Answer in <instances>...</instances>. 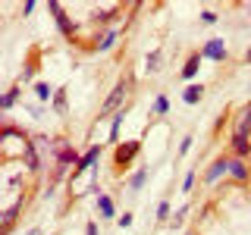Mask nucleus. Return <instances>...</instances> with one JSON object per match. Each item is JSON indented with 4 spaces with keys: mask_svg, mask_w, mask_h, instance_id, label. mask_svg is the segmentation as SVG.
<instances>
[{
    "mask_svg": "<svg viewBox=\"0 0 251 235\" xmlns=\"http://www.w3.org/2000/svg\"><path fill=\"white\" fill-rule=\"evenodd\" d=\"M53 113L57 116H66V110H69V97H66V88H57V94H53Z\"/></svg>",
    "mask_w": 251,
    "mask_h": 235,
    "instance_id": "obj_19",
    "label": "nucleus"
},
{
    "mask_svg": "<svg viewBox=\"0 0 251 235\" xmlns=\"http://www.w3.org/2000/svg\"><path fill=\"white\" fill-rule=\"evenodd\" d=\"M19 94H22V85H13L10 91H3V97H0V110H13L16 104H19Z\"/></svg>",
    "mask_w": 251,
    "mask_h": 235,
    "instance_id": "obj_17",
    "label": "nucleus"
},
{
    "mask_svg": "<svg viewBox=\"0 0 251 235\" xmlns=\"http://www.w3.org/2000/svg\"><path fill=\"white\" fill-rule=\"evenodd\" d=\"M157 219H160V223H170V201L157 204Z\"/></svg>",
    "mask_w": 251,
    "mask_h": 235,
    "instance_id": "obj_26",
    "label": "nucleus"
},
{
    "mask_svg": "<svg viewBox=\"0 0 251 235\" xmlns=\"http://www.w3.org/2000/svg\"><path fill=\"white\" fill-rule=\"evenodd\" d=\"M195 179H198V172H195V169H188V172H185V179H182V191H185V194L195 188Z\"/></svg>",
    "mask_w": 251,
    "mask_h": 235,
    "instance_id": "obj_29",
    "label": "nucleus"
},
{
    "mask_svg": "<svg viewBox=\"0 0 251 235\" xmlns=\"http://www.w3.org/2000/svg\"><path fill=\"white\" fill-rule=\"evenodd\" d=\"M141 151V141H123V144H116V151H113V166L116 169H126L132 160L138 157Z\"/></svg>",
    "mask_w": 251,
    "mask_h": 235,
    "instance_id": "obj_5",
    "label": "nucleus"
},
{
    "mask_svg": "<svg viewBox=\"0 0 251 235\" xmlns=\"http://www.w3.org/2000/svg\"><path fill=\"white\" fill-rule=\"evenodd\" d=\"M229 179H232V182H239V185L251 182V166H248V160H235V157H229Z\"/></svg>",
    "mask_w": 251,
    "mask_h": 235,
    "instance_id": "obj_10",
    "label": "nucleus"
},
{
    "mask_svg": "<svg viewBox=\"0 0 251 235\" xmlns=\"http://www.w3.org/2000/svg\"><path fill=\"white\" fill-rule=\"evenodd\" d=\"M223 176H229V154L217 157V160L210 163L207 172H204V182H207V185H214V182H220Z\"/></svg>",
    "mask_w": 251,
    "mask_h": 235,
    "instance_id": "obj_8",
    "label": "nucleus"
},
{
    "mask_svg": "<svg viewBox=\"0 0 251 235\" xmlns=\"http://www.w3.org/2000/svg\"><path fill=\"white\" fill-rule=\"evenodd\" d=\"M160 60H163V50L154 47V50L145 57V72H157V69H160Z\"/></svg>",
    "mask_w": 251,
    "mask_h": 235,
    "instance_id": "obj_22",
    "label": "nucleus"
},
{
    "mask_svg": "<svg viewBox=\"0 0 251 235\" xmlns=\"http://www.w3.org/2000/svg\"><path fill=\"white\" fill-rule=\"evenodd\" d=\"M198 19L204 22V25H217V22H220V16H217L214 10H201V16H198Z\"/></svg>",
    "mask_w": 251,
    "mask_h": 235,
    "instance_id": "obj_27",
    "label": "nucleus"
},
{
    "mask_svg": "<svg viewBox=\"0 0 251 235\" xmlns=\"http://www.w3.org/2000/svg\"><path fill=\"white\" fill-rule=\"evenodd\" d=\"M53 94H57V88L47 82H35V97L41 100V104H47V100H53Z\"/></svg>",
    "mask_w": 251,
    "mask_h": 235,
    "instance_id": "obj_21",
    "label": "nucleus"
},
{
    "mask_svg": "<svg viewBox=\"0 0 251 235\" xmlns=\"http://www.w3.org/2000/svg\"><path fill=\"white\" fill-rule=\"evenodd\" d=\"M245 63H251V47H248V50H245Z\"/></svg>",
    "mask_w": 251,
    "mask_h": 235,
    "instance_id": "obj_36",
    "label": "nucleus"
},
{
    "mask_svg": "<svg viewBox=\"0 0 251 235\" xmlns=\"http://www.w3.org/2000/svg\"><path fill=\"white\" fill-rule=\"evenodd\" d=\"M116 38H120V31H116V28H107L104 35H100L98 41H94V50H98V53H107L110 47L116 44Z\"/></svg>",
    "mask_w": 251,
    "mask_h": 235,
    "instance_id": "obj_16",
    "label": "nucleus"
},
{
    "mask_svg": "<svg viewBox=\"0 0 251 235\" xmlns=\"http://www.w3.org/2000/svg\"><path fill=\"white\" fill-rule=\"evenodd\" d=\"M98 157H100V144H91L88 151L82 154V160L75 163V169H73V179H69V188H73V182H75L78 176H82V172H88V169L94 166V163H98Z\"/></svg>",
    "mask_w": 251,
    "mask_h": 235,
    "instance_id": "obj_7",
    "label": "nucleus"
},
{
    "mask_svg": "<svg viewBox=\"0 0 251 235\" xmlns=\"http://www.w3.org/2000/svg\"><path fill=\"white\" fill-rule=\"evenodd\" d=\"M248 94H251V85H248Z\"/></svg>",
    "mask_w": 251,
    "mask_h": 235,
    "instance_id": "obj_37",
    "label": "nucleus"
},
{
    "mask_svg": "<svg viewBox=\"0 0 251 235\" xmlns=\"http://www.w3.org/2000/svg\"><path fill=\"white\" fill-rule=\"evenodd\" d=\"M148 179H151V169H138L135 176L129 179V191H141V188H145V182Z\"/></svg>",
    "mask_w": 251,
    "mask_h": 235,
    "instance_id": "obj_24",
    "label": "nucleus"
},
{
    "mask_svg": "<svg viewBox=\"0 0 251 235\" xmlns=\"http://www.w3.org/2000/svg\"><path fill=\"white\" fill-rule=\"evenodd\" d=\"M201 53H192V57H188L185 60V66H182V72H179V75H182V78H195V75H198V69H201Z\"/></svg>",
    "mask_w": 251,
    "mask_h": 235,
    "instance_id": "obj_18",
    "label": "nucleus"
},
{
    "mask_svg": "<svg viewBox=\"0 0 251 235\" xmlns=\"http://www.w3.org/2000/svg\"><path fill=\"white\" fill-rule=\"evenodd\" d=\"M132 85H135V78L132 75H126L120 78V82L113 85V91L107 94V100H104V107L98 110V122H104L107 116H113V113H120V110L126 107V100H129V94H132Z\"/></svg>",
    "mask_w": 251,
    "mask_h": 235,
    "instance_id": "obj_2",
    "label": "nucleus"
},
{
    "mask_svg": "<svg viewBox=\"0 0 251 235\" xmlns=\"http://www.w3.org/2000/svg\"><path fill=\"white\" fill-rule=\"evenodd\" d=\"M232 135H245V138H251V100H248V107L239 113V119H235Z\"/></svg>",
    "mask_w": 251,
    "mask_h": 235,
    "instance_id": "obj_12",
    "label": "nucleus"
},
{
    "mask_svg": "<svg viewBox=\"0 0 251 235\" xmlns=\"http://www.w3.org/2000/svg\"><path fill=\"white\" fill-rule=\"evenodd\" d=\"M132 219H135V216H132L129 210H126V213H123L120 219H116V226H120V229H129V226H132Z\"/></svg>",
    "mask_w": 251,
    "mask_h": 235,
    "instance_id": "obj_31",
    "label": "nucleus"
},
{
    "mask_svg": "<svg viewBox=\"0 0 251 235\" xmlns=\"http://www.w3.org/2000/svg\"><path fill=\"white\" fill-rule=\"evenodd\" d=\"M126 113H129V104H126L120 113L110 116V144H116V141H120V129H123V122H126Z\"/></svg>",
    "mask_w": 251,
    "mask_h": 235,
    "instance_id": "obj_13",
    "label": "nucleus"
},
{
    "mask_svg": "<svg viewBox=\"0 0 251 235\" xmlns=\"http://www.w3.org/2000/svg\"><path fill=\"white\" fill-rule=\"evenodd\" d=\"M85 235H100V229H98V223H94V219L85 223Z\"/></svg>",
    "mask_w": 251,
    "mask_h": 235,
    "instance_id": "obj_32",
    "label": "nucleus"
},
{
    "mask_svg": "<svg viewBox=\"0 0 251 235\" xmlns=\"http://www.w3.org/2000/svg\"><path fill=\"white\" fill-rule=\"evenodd\" d=\"M192 144H195V138H192V135H185L182 141H179V157H185L188 151H192Z\"/></svg>",
    "mask_w": 251,
    "mask_h": 235,
    "instance_id": "obj_30",
    "label": "nucleus"
},
{
    "mask_svg": "<svg viewBox=\"0 0 251 235\" xmlns=\"http://www.w3.org/2000/svg\"><path fill=\"white\" fill-rule=\"evenodd\" d=\"M188 213H192V204H182V207H179L176 213H173V219H170L167 226H170V229H179V226L185 223V216H188Z\"/></svg>",
    "mask_w": 251,
    "mask_h": 235,
    "instance_id": "obj_25",
    "label": "nucleus"
},
{
    "mask_svg": "<svg viewBox=\"0 0 251 235\" xmlns=\"http://www.w3.org/2000/svg\"><path fill=\"white\" fill-rule=\"evenodd\" d=\"M31 75H35V63H25V66H22V72H19V85L31 82Z\"/></svg>",
    "mask_w": 251,
    "mask_h": 235,
    "instance_id": "obj_28",
    "label": "nucleus"
},
{
    "mask_svg": "<svg viewBox=\"0 0 251 235\" xmlns=\"http://www.w3.org/2000/svg\"><path fill=\"white\" fill-rule=\"evenodd\" d=\"M41 166H44L41 154H38L35 147H28V154L22 157V169H25V172H41Z\"/></svg>",
    "mask_w": 251,
    "mask_h": 235,
    "instance_id": "obj_15",
    "label": "nucleus"
},
{
    "mask_svg": "<svg viewBox=\"0 0 251 235\" xmlns=\"http://www.w3.org/2000/svg\"><path fill=\"white\" fill-rule=\"evenodd\" d=\"M31 147V135H25L22 129H16L13 122L0 125V160H10V157H25Z\"/></svg>",
    "mask_w": 251,
    "mask_h": 235,
    "instance_id": "obj_1",
    "label": "nucleus"
},
{
    "mask_svg": "<svg viewBox=\"0 0 251 235\" xmlns=\"http://www.w3.org/2000/svg\"><path fill=\"white\" fill-rule=\"evenodd\" d=\"M113 16H120V3H110V6L94 10V22H98V25H110V22H113Z\"/></svg>",
    "mask_w": 251,
    "mask_h": 235,
    "instance_id": "obj_14",
    "label": "nucleus"
},
{
    "mask_svg": "<svg viewBox=\"0 0 251 235\" xmlns=\"http://www.w3.org/2000/svg\"><path fill=\"white\" fill-rule=\"evenodd\" d=\"M28 235H41V229H38V226H35V229H28Z\"/></svg>",
    "mask_w": 251,
    "mask_h": 235,
    "instance_id": "obj_35",
    "label": "nucleus"
},
{
    "mask_svg": "<svg viewBox=\"0 0 251 235\" xmlns=\"http://www.w3.org/2000/svg\"><path fill=\"white\" fill-rule=\"evenodd\" d=\"M201 57L204 60H214V63H226V60H229V50H226L223 38H210V41L201 47Z\"/></svg>",
    "mask_w": 251,
    "mask_h": 235,
    "instance_id": "obj_6",
    "label": "nucleus"
},
{
    "mask_svg": "<svg viewBox=\"0 0 251 235\" xmlns=\"http://www.w3.org/2000/svg\"><path fill=\"white\" fill-rule=\"evenodd\" d=\"M53 141H57V157H53V166H73L75 169V163L82 160V154L69 144V138H53Z\"/></svg>",
    "mask_w": 251,
    "mask_h": 235,
    "instance_id": "obj_4",
    "label": "nucleus"
},
{
    "mask_svg": "<svg viewBox=\"0 0 251 235\" xmlns=\"http://www.w3.org/2000/svg\"><path fill=\"white\" fill-rule=\"evenodd\" d=\"M25 210V198H19L13 204V207H3V213H0V226H3V235H10L13 232V226H16V219H19V213Z\"/></svg>",
    "mask_w": 251,
    "mask_h": 235,
    "instance_id": "obj_9",
    "label": "nucleus"
},
{
    "mask_svg": "<svg viewBox=\"0 0 251 235\" xmlns=\"http://www.w3.org/2000/svg\"><path fill=\"white\" fill-rule=\"evenodd\" d=\"M35 0H25V3H22V16H31V13H35Z\"/></svg>",
    "mask_w": 251,
    "mask_h": 235,
    "instance_id": "obj_33",
    "label": "nucleus"
},
{
    "mask_svg": "<svg viewBox=\"0 0 251 235\" xmlns=\"http://www.w3.org/2000/svg\"><path fill=\"white\" fill-rule=\"evenodd\" d=\"M94 207H98L100 219H116V204H113V198H110V194L98 191V194H94Z\"/></svg>",
    "mask_w": 251,
    "mask_h": 235,
    "instance_id": "obj_11",
    "label": "nucleus"
},
{
    "mask_svg": "<svg viewBox=\"0 0 251 235\" xmlns=\"http://www.w3.org/2000/svg\"><path fill=\"white\" fill-rule=\"evenodd\" d=\"M170 113V97L167 94H157L154 104H151V116H167Z\"/></svg>",
    "mask_w": 251,
    "mask_h": 235,
    "instance_id": "obj_23",
    "label": "nucleus"
},
{
    "mask_svg": "<svg viewBox=\"0 0 251 235\" xmlns=\"http://www.w3.org/2000/svg\"><path fill=\"white\" fill-rule=\"evenodd\" d=\"M25 110H28L31 116H35V119H41V113H44V110H41V107H35V104H31V107H25Z\"/></svg>",
    "mask_w": 251,
    "mask_h": 235,
    "instance_id": "obj_34",
    "label": "nucleus"
},
{
    "mask_svg": "<svg viewBox=\"0 0 251 235\" xmlns=\"http://www.w3.org/2000/svg\"><path fill=\"white\" fill-rule=\"evenodd\" d=\"M47 10L53 13V22H57V28H60V35L66 38V41H73V38L78 35V25L73 19H69V13L63 10V3L60 0H47Z\"/></svg>",
    "mask_w": 251,
    "mask_h": 235,
    "instance_id": "obj_3",
    "label": "nucleus"
},
{
    "mask_svg": "<svg viewBox=\"0 0 251 235\" xmlns=\"http://www.w3.org/2000/svg\"><path fill=\"white\" fill-rule=\"evenodd\" d=\"M201 97H204V85H188V88L182 91V100L185 104H201Z\"/></svg>",
    "mask_w": 251,
    "mask_h": 235,
    "instance_id": "obj_20",
    "label": "nucleus"
}]
</instances>
